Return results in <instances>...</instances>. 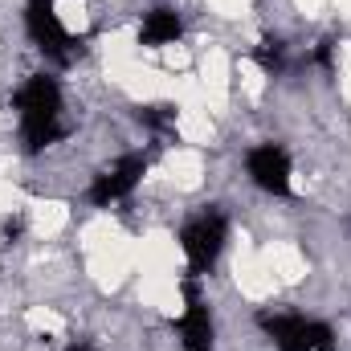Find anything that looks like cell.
<instances>
[{
	"instance_id": "1",
	"label": "cell",
	"mask_w": 351,
	"mask_h": 351,
	"mask_svg": "<svg viewBox=\"0 0 351 351\" xmlns=\"http://www.w3.org/2000/svg\"><path fill=\"white\" fill-rule=\"evenodd\" d=\"M16 110H21V139H25V152H41L49 143L62 139V90L49 74H33L21 94H16Z\"/></svg>"
},
{
	"instance_id": "2",
	"label": "cell",
	"mask_w": 351,
	"mask_h": 351,
	"mask_svg": "<svg viewBox=\"0 0 351 351\" xmlns=\"http://www.w3.org/2000/svg\"><path fill=\"white\" fill-rule=\"evenodd\" d=\"M225 237H229V221H225L221 208H208V213H200L196 221L184 225V241L180 245L188 254V274L192 278H204L213 269V262L225 250Z\"/></svg>"
},
{
	"instance_id": "3",
	"label": "cell",
	"mask_w": 351,
	"mask_h": 351,
	"mask_svg": "<svg viewBox=\"0 0 351 351\" xmlns=\"http://www.w3.org/2000/svg\"><path fill=\"white\" fill-rule=\"evenodd\" d=\"M262 327L278 351H335V331L306 315H262Z\"/></svg>"
},
{
	"instance_id": "4",
	"label": "cell",
	"mask_w": 351,
	"mask_h": 351,
	"mask_svg": "<svg viewBox=\"0 0 351 351\" xmlns=\"http://www.w3.org/2000/svg\"><path fill=\"white\" fill-rule=\"evenodd\" d=\"M25 29H29L33 45H37L45 58H53L58 66H70L74 53L82 49V41H74V37L66 33V25L58 21L53 0H29V4H25Z\"/></svg>"
},
{
	"instance_id": "5",
	"label": "cell",
	"mask_w": 351,
	"mask_h": 351,
	"mask_svg": "<svg viewBox=\"0 0 351 351\" xmlns=\"http://www.w3.org/2000/svg\"><path fill=\"white\" fill-rule=\"evenodd\" d=\"M143 172H147V156H123L114 168H106L102 176H94V184H90V204L110 208L114 200L131 196L135 184L143 180Z\"/></svg>"
},
{
	"instance_id": "6",
	"label": "cell",
	"mask_w": 351,
	"mask_h": 351,
	"mask_svg": "<svg viewBox=\"0 0 351 351\" xmlns=\"http://www.w3.org/2000/svg\"><path fill=\"white\" fill-rule=\"evenodd\" d=\"M245 168L254 176V184L262 192H274V196H290V156L278 147V143H262L250 152Z\"/></svg>"
},
{
	"instance_id": "7",
	"label": "cell",
	"mask_w": 351,
	"mask_h": 351,
	"mask_svg": "<svg viewBox=\"0 0 351 351\" xmlns=\"http://www.w3.org/2000/svg\"><path fill=\"white\" fill-rule=\"evenodd\" d=\"M184 298H188V306H184V315H180V323H176L180 343L188 351H208L213 348V315H208V306L196 298V286H192V282H184Z\"/></svg>"
},
{
	"instance_id": "8",
	"label": "cell",
	"mask_w": 351,
	"mask_h": 351,
	"mask_svg": "<svg viewBox=\"0 0 351 351\" xmlns=\"http://www.w3.org/2000/svg\"><path fill=\"white\" fill-rule=\"evenodd\" d=\"M184 33V25H180V16H176L172 8H152L147 16H143V25H139V41L143 45H152V49H160V45H172L176 37Z\"/></svg>"
},
{
	"instance_id": "9",
	"label": "cell",
	"mask_w": 351,
	"mask_h": 351,
	"mask_svg": "<svg viewBox=\"0 0 351 351\" xmlns=\"http://www.w3.org/2000/svg\"><path fill=\"white\" fill-rule=\"evenodd\" d=\"M254 58H258V66H262L265 74H282V70H286V45H282L278 37H265Z\"/></svg>"
},
{
	"instance_id": "10",
	"label": "cell",
	"mask_w": 351,
	"mask_h": 351,
	"mask_svg": "<svg viewBox=\"0 0 351 351\" xmlns=\"http://www.w3.org/2000/svg\"><path fill=\"white\" fill-rule=\"evenodd\" d=\"M135 119H139L143 127H152V131H164V127L176 123V106H164V102H160V106H143Z\"/></svg>"
},
{
	"instance_id": "11",
	"label": "cell",
	"mask_w": 351,
	"mask_h": 351,
	"mask_svg": "<svg viewBox=\"0 0 351 351\" xmlns=\"http://www.w3.org/2000/svg\"><path fill=\"white\" fill-rule=\"evenodd\" d=\"M331 58H335V41L327 37V41H319V49H315V66H331Z\"/></svg>"
},
{
	"instance_id": "12",
	"label": "cell",
	"mask_w": 351,
	"mask_h": 351,
	"mask_svg": "<svg viewBox=\"0 0 351 351\" xmlns=\"http://www.w3.org/2000/svg\"><path fill=\"white\" fill-rule=\"evenodd\" d=\"M66 351H94V348H86V343H70Z\"/></svg>"
}]
</instances>
